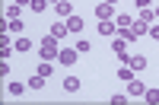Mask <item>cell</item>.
<instances>
[{
    "mask_svg": "<svg viewBox=\"0 0 159 105\" xmlns=\"http://www.w3.org/2000/svg\"><path fill=\"white\" fill-rule=\"evenodd\" d=\"M57 54H61L57 38L54 35H45L42 42H38V57H42V61H57Z\"/></svg>",
    "mask_w": 159,
    "mask_h": 105,
    "instance_id": "6da1fadb",
    "label": "cell"
},
{
    "mask_svg": "<svg viewBox=\"0 0 159 105\" xmlns=\"http://www.w3.org/2000/svg\"><path fill=\"white\" fill-rule=\"evenodd\" d=\"M76 61H80V51H76V48H61V54H57V64H64V67H73Z\"/></svg>",
    "mask_w": 159,
    "mask_h": 105,
    "instance_id": "7a4b0ae2",
    "label": "cell"
},
{
    "mask_svg": "<svg viewBox=\"0 0 159 105\" xmlns=\"http://www.w3.org/2000/svg\"><path fill=\"white\" fill-rule=\"evenodd\" d=\"M67 32H70V29H67V19H54V22H51V29H48V35H54L57 42H61Z\"/></svg>",
    "mask_w": 159,
    "mask_h": 105,
    "instance_id": "3957f363",
    "label": "cell"
},
{
    "mask_svg": "<svg viewBox=\"0 0 159 105\" xmlns=\"http://www.w3.org/2000/svg\"><path fill=\"white\" fill-rule=\"evenodd\" d=\"M99 35L115 38V35H118V22H115V19H102V22H99Z\"/></svg>",
    "mask_w": 159,
    "mask_h": 105,
    "instance_id": "277c9868",
    "label": "cell"
},
{
    "mask_svg": "<svg viewBox=\"0 0 159 105\" xmlns=\"http://www.w3.org/2000/svg\"><path fill=\"white\" fill-rule=\"evenodd\" d=\"M96 16H99V22L102 19H115V3H105V0H102V3L96 7Z\"/></svg>",
    "mask_w": 159,
    "mask_h": 105,
    "instance_id": "5b68a950",
    "label": "cell"
},
{
    "mask_svg": "<svg viewBox=\"0 0 159 105\" xmlns=\"http://www.w3.org/2000/svg\"><path fill=\"white\" fill-rule=\"evenodd\" d=\"M143 93H147V86H143L140 80H127V96L130 99H140Z\"/></svg>",
    "mask_w": 159,
    "mask_h": 105,
    "instance_id": "8992f818",
    "label": "cell"
},
{
    "mask_svg": "<svg viewBox=\"0 0 159 105\" xmlns=\"http://www.w3.org/2000/svg\"><path fill=\"white\" fill-rule=\"evenodd\" d=\"M127 67L134 70V73H140V70H147V57H143V54H130V61H127Z\"/></svg>",
    "mask_w": 159,
    "mask_h": 105,
    "instance_id": "52a82bcc",
    "label": "cell"
},
{
    "mask_svg": "<svg viewBox=\"0 0 159 105\" xmlns=\"http://www.w3.org/2000/svg\"><path fill=\"white\" fill-rule=\"evenodd\" d=\"M54 13H57V19H67V16H73V3L61 0V3H54Z\"/></svg>",
    "mask_w": 159,
    "mask_h": 105,
    "instance_id": "ba28073f",
    "label": "cell"
},
{
    "mask_svg": "<svg viewBox=\"0 0 159 105\" xmlns=\"http://www.w3.org/2000/svg\"><path fill=\"white\" fill-rule=\"evenodd\" d=\"M80 86H83V83H80V76H73V73L64 76V89H67V93H80Z\"/></svg>",
    "mask_w": 159,
    "mask_h": 105,
    "instance_id": "9c48e42d",
    "label": "cell"
},
{
    "mask_svg": "<svg viewBox=\"0 0 159 105\" xmlns=\"http://www.w3.org/2000/svg\"><path fill=\"white\" fill-rule=\"evenodd\" d=\"M25 86H29V83H19V80H10V83H7V93H10L13 99H16V96H22V93H25Z\"/></svg>",
    "mask_w": 159,
    "mask_h": 105,
    "instance_id": "30bf717a",
    "label": "cell"
},
{
    "mask_svg": "<svg viewBox=\"0 0 159 105\" xmlns=\"http://www.w3.org/2000/svg\"><path fill=\"white\" fill-rule=\"evenodd\" d=\"M67 29L76 32V35H83V16H67Z\"/></svg>",
    "mask_w": 159,
    "mask_h": 105,
    "instance_id": "8fae6325",
    "label": "cell"
},
{
    "mask_svg": "<svg viewBox=\"0 0 159 105\" xmlns=\"http://www.w3.org/2000/svg\"><path fill=\"white\" fill-rule=\"evenodd\" d=\"M35 73H42L45 80H48V76H54V64H51V61H42V64L35 67Z\"/></svg>",
    "mask_w": 159,
    "mask_h": 105,
    "instance_id": "7c38bea8",
    "label": "cell"
},
{
    "mask_svg": "<svg viewBox=\"0 0 159 105\" xmlns=\"http://www.w3.org/2000/svg\"><path fill=\"white\" fill-rule=\"evenodd\" d=\"M25 83H29V89H42V86H45V76H42V73H32Z\"/></svg>",
    "mask_w": 159,
    "mask_h": 105,
    "instance_id": "4fadbf2b",
    "label": "cell"
},
{
    "mask_svg": "<svg viewBox=\"0 0 159 105\" xmlns=\"http://www.w3.org/2000/svg\"><path fill=\"white\" fill-rule=\"evenodd\" d=\"M13 45H16V51H32V38L19 35V38H16V42H13Z\"/></svg>",
    "mask_w": 159,
    "mask_h": 105,
    "instance_id": "5bb4252c",
    "label": "cell"
},
{
    "mask_svg": "<svg viewBox=\"0 0 159 105\" xmlns=\"http://www.w3.org/2000/svg\"><path fill=\"white\" fill-rule=\"evenodd\" d=\"M73 48L80 51V54H86V51H92V45H89V38H83V35L76 38V45H73Z\"/></svg>",
    "mask_w": 159,
    "mask_h": 105,
    "instance_id": "9a60e30c",
    "label": "cell"
},
{
    "mask_svg": "<svg viewBox=\"0 0 159 105\" xmlns=\"http://www.w3.org/2000/svg\"><path fill=\"white\" fill-rule=\"evenodd\" d=\"M118 29H130V22H134V16H127V13H121V16H115Z\"/></svg>",
    "mask_w": 159,
    "mask_h": 105,
    "instance_id": "2e32d148",
    "label": "cell"
},
{
    "mask_svg": "<svg viewBox=\"0 0 159 105\" xmlns=\"http://www.w3.org/2000/svg\"><path fill=\"white\" fill-rule=\"evenodd\" d=\"M140 19H143V22H156V10H153V7H143V10H140Z\"/></svg>",
    "mask_w": 159,
    "mask_h": 105,
    "instance_id": "e0dca14e",
    "label": "cell"
},
{
    "mask_svg": "<svg viewBox=\"0 0 159 105\" xmlns=\"http://www.w3.org/2000/svg\"><path fill=\"white\" fill-rule=\"evenodd\" d=\"M48 7H51L48 0H32V3H29V10H32V13H45Z\"/></svg>",
    "mask_w": 159,
    "mask_h": 105,
    "instance_id": "ac0fdd59",
    "label": "cell"
},
{
    "mask_svg": "<svg viewBox=\"0 0 159 105\" xmlns=\"http://www.w3.org/2000/svg\"><path fill=\"white\" fill-rule=\"evenodd\" d=\"M19 13H22L19 3H10V7H7V19H19Z\"/></svg>",
    "mask_w": 159,
    "mask_h": 105,
    "instance_id": "d6986e66",
    "label": "cell"
},
{
    "mask_svg": "<svg viewBox=\"0 0 159 105\" xmlns=\"http://www.w3.org/2000/svg\"><path fill=\"white\" fill-rule=\"evenodd\" d=\"M143 99H147L150 105H159V89H147V93H143Z\"/></svg>",
    "mask_w": 159,
    "mask_h": 105,
    "instance_id": "ffe728a7",
    "label": "cell"
},
{
    "mask_svg": "<svg viewBox=\"0 0 159 105\" xmlns=\"http://www.w3.org/2000/svg\"><path fill=\"white\" fill-rule=\"evenodd\" d=\"M118 80H124V83H127V80H134V70H130V67H127V64H124V67H121V70H118Z\"/></svg>",
    "mask_w": 159,
    "mask_h": 105,
    "instance_id": "44dd1931",
    "label": "cell"
},
{
    "mask_svg": "<svg viewBox=\"0 0 159 105\" xmlns=\"http://www.w3.org/2000/svg\"><path fill=\"white\" fill-rule=\"evenodd\" d=\"M150 38H153V42H159V19L156 22H150V32H147Z\"/></svg>",
    "mask_w": 159,
    "mask_h": 105,
    "instance_id": "7402d4cb",
    "label": "cell"
},
{
    "mask_svg": "<svg viewBox=\"0 0 159 105\" xmlns=\"http://www.w3.org/2000/svg\"><path fill=\"white\" fill-rule=\"evenodd\" d=\"M124 102H127L124 93H115V96H111V105H124Z\"/></svg>",
    "mask_w": 159,
    "mask_h": 105,
    "instance_id": "603a6c76",
    "label": "cell"
},
{
    "mask_svg": "<svg viewBox=\"0 0 159 105\" xmlns=\"http://www.w3.org/2000/svg\"><path fill=\"white\" fill-rule=\"evenodd\" d=\"M7 32H22V22H19V19H10V29H7Z\"/></svg>",
    "mask_w": 159,
    "mask_h": 105,
    "instance_id": "cb8c5ba5",
    "label": "cell"
},
{
    "mask_svg": "<svg viewBox=\"0 0 159 105\" xmlns=\"http://www.w3.org/2000/svg\"><path fill=\"white\" fill-rule=\"evenodd\" d=\"M0 76H3V80L10 76V64H7V57H3V64H0Z\"/></svg>",
    "mask_w": 159,
    "mask_h": 105,
    "instance_id": "d4e9b609",
    "label": "cell"
},
{
    "mask_svg": "<svg viewBox=\"0 0 159 105\" xmlns=\"http://www.w3.org/2000/svg\"><path fill=\"white\" fill-rule=\"evenodd\" d=\"M134 3H137V7L143 10V7H150V0H134Z\"/></svg>",
    "mask_w": 159,
    "mask_h": 105,
    "instance_id": "484cf974",
    "label": "cell"
},
{
    "mask_svg": "<svg viewBox=\"0 0 159 105\" xmlns=\"http://www.w3.org/2000/svg\"><path fill=\"white\" fill-rule=\"evenodd\" d=\"M16 3H19V7H29V3H32V0H16Z\"/></svg>",
    "mask_w": 159,
    "mask_h": 105,
    "instance_id": "4316f807",
    "label": "cell"
},
{
    "mask_svg": "<svg viewBox=\"0 0 159 105\" xmlns=\"http://www.w3.org/2000/svg\"><path fill=\"white\" fill-rule=\"evenodd\" d=\"M48 3H51V7H54V3H61V0H48Z\"/></svg>",
    "mask_w": 159,
    "mask_h": 105,
    "instance_id": "83f0119b",
    "label": "cell"
},
{
    "mask_svg": "<svg viewBox=\"0 0 159 105\" xmlns=\"http://www.w3.org/2000/svg\"><path fill=\"white\" fill-rule=\"evenodd\" d=\"M105 3H118V0H105Z\"/></svg>",
    "mask_w": 159,
    "mask_h": 105,
    "instance_id": "f1b7e54d",
    "label": "cell"
},
{
    "mask_svg": "<svg viewBox=\"0 0 159 105\" xmlns=\"http://www.w3.org/2000/svg\"><path fill=\"white\" fill-rule=\"evenodd\" d=\"M156 19H159V7H156Z\"/></svg>",
    "mask_w": 159,
    "mask_h": 105,
    "instance_id": "f546056e",
    "label": "cell"
}]
</instances>
